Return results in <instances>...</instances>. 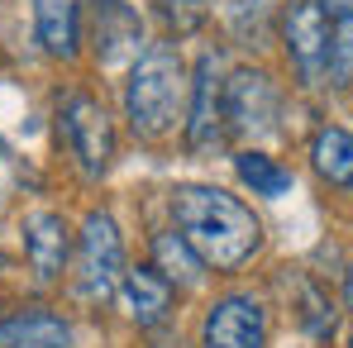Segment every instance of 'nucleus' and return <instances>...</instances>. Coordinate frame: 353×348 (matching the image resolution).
I'll return each mask as SVG.
<instances>
[{
    "instance_id": "obj_20",
    "label": "nucleus",
    "mask_w": 353,
    "mask_h": 348,
    "mask_svg": "<svg viewBox=\"0 0 353 348\" xmlns=\"http://www.w3.org/2000/svg\"><path fill=\"white\" fill-rule=\"evenodd\" d=\"M315 5H320L325 14H334V19H349L353 14V0H315Z\"/></svg>"
},
{
    "instance_id": "obj_11",
    "label": "nucleus",
    "mask_w": 353,
    "mask_h": 348,
    "mask_svg": "<svg viewBox=\"0 0 353 348\" xmlns=\"http://www.w3.org/2000/svg\"><path fill=\"white\" fill-rule=\"evenodd\" d=\"M0 348H72V325L53 310H14L0 320Z\"/></svg>"
},
{
    "instance_id": "obj_10",
    "label": "nucleus",
    "mask_w": 353,
    "mask_h": 348,
    "mask_svg": "<svg viewBox=\"0 0 353 348\" xmlns=\"http://www.w3.org/2000/svg\"><path fill=\"white\" fill-rule=\"evenodd\" d=\"M24 248H29V267L39 282H58L62 263H67V225L53 210H34L24 220Z\"/></svg>"
},
{
    "instance_id": "obj_3",
    "label": "nucleus",
    "mask_w": 353,
    "mask_h": 348,
    "mask_svg": "<svg viewBox=\"0 0 353 348\" xmlns=\"http://www.w3.org/2000/svg\"><path fill=\"white\" fill-rule=\"evenodd\" d=\"M124 282V238L105 210H91L77 243V296L91 305H105Z\"/></svg>"
},
{
    "instance_id": "obj_15",
    "label": "nucleus",
    "mask_w": 353,
    "mask_h": 348,
    "mask_svg": "<svg viewBox=\"0 0 353 348\" xmlns=\"http://www.w3.org/2000/svg\"><path fill=\"white\" fill-rule=\"evenodd\" d=\"M153 258H158V272H163L168 282H176V287H196V282H201V258H196V248L176 229L153 238Z\"/></svg>"
},
{
    "instance_id": "obj_7",
    "label": "nucleus",
    "mask_w": 353,
    "mask_h": 348,
    "mask_svg": "<svg viewBox=\"0 0 353 348\" xmlns=\"http://www.w3.org/2000/svg\"><path fill=\"white\" fill-rule=\"evenodd\" d=\"M201 348H268V310L253 296H220L205 310Z\"/></svg>"
},
{
    "instance_id": "obj_5",
    "label": "nucleus",
    "mask_w": 353,
    "mask_h": 348,
    "mask_svg": "<svg viewBox=\"0 0 353 348\" xmlns=\"http://www.w3.org/2000/svg\"><path fill=\"white\" fill-rule=\"evenodd\" d=\"M282 39H287V53H292L305 86H315V81L330 76V24H325V10L315 0H292L287 5Z\"/></svg>"
},
{
    "instance_id": "obj_18",
    "label": "nucleus",
    "mask_w": 353,
    "mask_h": 348,
    "mask_svg": "<svg viewBox=\"0 0 353 348\" xmlns=\"http://www.w3.org/2000/svg\"><path fill=\"white\" fill-rule=\"evenodd\" d=\"M158 14L172 34H191L201 19H205V5L201 0H158Z\"/></svg>"
},
{
    "instance_id": "obj_19",
    "label": "nucleus",
    "mask_w": 353,
    "mask_h": 348,
    "mask_svg": "<svg viewBox=\"0 0 353 348\" xmlns=\"http://www.w3.org/2000/svg\"><path fill=\"white\" fill-rule=\"evenodd\" d=\"M301 305H305V310H301V320H305V329H310V334H325V329L334 325V305H330L315 287L301 291Z\"/></svg>"
},
{
    "instance_id": "obj_21",
    "label": "nucleus",
    "mask_w": 353,
    "mask_h": 348,
    "mask_svg": "<svg viewBox=\"0 0 353 348\" xmlns=\"http://www.w3.org/2000/svg\"><path fill=\"white\" fill-rule=\"evenodd\" d=\"M344 296H349V305H353V272H349V287H344Z\"/></svg>"
},
{
    "instance_id": "obj_14",
    "label": "nucleus",
    "mask_w": 353,
    "mask_h": 348,
    "mask_svg": "<svg viewBox=\"0 0 353 348\" xmlns=\"http://www.w3.org/2000/svg\"><path fill=\"white\" fill-rule=\"evenodd\" d=\"M310 163H315V172L325 176V181L353 191V134L349 129H334V124L320 129L310 139Z\"/></svg>"
},
{
    "instance_id": "obj_17",
    "label": "nucleus",
    "mask_w": 353,
    "mask_h": 348,
    "mask_svg": "<svg viewBox=\"0 0 353 348\" xmlns=\"http://www.w3.org/2000/svg\"><path fill=\"white\" fill-rule=\"evenodd\" d=\"M330 76L339 86L353 81V14L349 19H334V34H330Z\"/></svg>"
},
{
    "instance_id": "obj_9",
    "label": "nucleus",
    "mask_w": 353,
    "mask_h": 348,
    "mask_svg": "<svg viewBox=\"0 0 353 348\" xmlns=\"http://www.w3.org/2000/svg\"><path fill=\"white\" fill-rule=\"evenodd\" d=\"M119 296H124V310H129V320H134L139 329L163 325L168 310H172V282H168L158 267H134V272H124Z\"/></svg>"
},
{
    "instance_id": "obj_22",
    "label": "nucleus",
    "mask_w": 353,
    "mask_h": 348,
    "mask_svg": "<svg viewBox=\"0 0 353 348\" xmlns=\"http://www.w3.org/2000/svg\"><path fill=\"white\" fill-rule=\"evenodd\" d=\"M349 348H353V339H349Z\"/></svg>"
},
{
    "instance_id": "obj_1",
    "label": "nucleus",
    "mask_w": 353,
    "mask_h": 348,
    "mask_svg": "<svg viewBox=\"0 0 353 348\" xmlns=\"http://www.w3.org/2000/svg\"><path fill=\"white\" fill-rule=\"evenodd\" d=\"M172 220L181 238L196 248V258L220 267V272L243 267L263 243V225L253 220V210L220 186H176Z\"/></svg>"
},
{
    "instance_id": "obj_16",
    "label": "nucleus",
    "mask_w": 353,
    "mask_h": 348,
    "mask_svg": "<svg viewBox=\"0 0 353 348\" xmlns=\"http://www.w3.org/2000/svg\"><path fill=\"white\" fill-rule=\"evenodd\" d=\"M234 167H239V181L243 186H253V196H287L292 191V172L277 163V158H268V153H253V148H243L234 158Z\"/></svg>"
},
{
    "instance_id": "obj_8",
    "label": "nucleus",
    "mask_w": 353,
    "mask_h": 348,
    "mask_svg": "<svg viewBox=\"0 0 353 348\" xmlns=\"http://www.w3.org/2000/svg\"><path fill=\"white\" fill-rule=\"evenodd\" d=\"M230 119H225V81H220V62L205 58L196 62V81H191V119H186V143L196 153L215 148L225 139Z\"/></svg>"
},
{
    "instance_id": "obj_12",
    "label": "nucleus",
    "mask_w": 353,
    "mask_h": 348,
    "mask_svg": "<svg viewBox=\"0 0 353 348\" xmlns=\"http://www.w3.org/2000/svg\"><path fill=\"white\" fill-rule=\"evenodd\" d=\"M34 29L48 58H77L81 48V0H34Z\"/></svg>"
},
{
    "instance_id": "obj_2",
    "label": "nucleus",
    "mask_w": 353,
    "mask_h": 348,
    "mask_svg": "<svg viewBox=\"0 0 353 348\" xmlns=\"http://www.w3.org/2000/svg\"><path fill=\"white\" fill-rule=\"evenodd\" d=\"M181 101H186V67L172 43H153L134 62L129 86H124V110H129L134 134L143 139L172 134V124L181 119Z\"/></svg>"
},
{
    "instance_id": "obj_13",
    "label": "nucleus",
    "mask_w": 353,
    "mask_h": 348,
    "mask_svg": "<svg viewBox=\"0 0 353 348\" xmlns=\"http://www.w3.org/2000/svg\"><path fill=\"white\" fill-rule=\"evenodd\" d=\"M96 48H101V62H119L129 48H139V14L124 0L96 5Z\"/></svg>"
},
{
    "instance_id": "obj_6",
    "label": "nucleus",
    "mask_w": 353,
    "mask_h": 348,
    "mask_svg": "<svg viewBox=\"0 0 353 348\" xmlns=\"http://www.w3.org/2000/svg\"><path fill=\"white\" fill-rule=\"evenodd\" d=\"M277 110H282L277 86H272L263 72L243 67V72H234V76L225 81V119H230L234 134H248V139L272 134V129H277Z\"/></svg>"
},
{
    "instance_id": "obj_4",
    "label": "nucleus",
    "mask_w": 353,
    "mask_h": 348,
    "mask_svg": "<svg viewBox=\"0 0 353 348\" xmlns=\"http://www.w3.org/2000/svg\"><path fill=\"white\" fill-rule=\"evenodd\" d=\"M58 119H62V139H67L77 167L86 176H101L115 163V129H110V115H105L101 101H91V96L77 91V96L62 101Z\"/></svg>"
}]
</instances>
